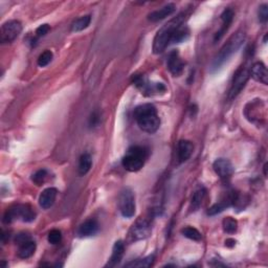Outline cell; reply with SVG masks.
I'll use <instances>...</instances> for the list:
<instances>
[{
    "label": "cell",
    "instance_id": "6da1fadb",
    "mask_svg": "<svg viewBox=\"0 0 268 268\" xmlns=\"http://www.w3.org/2000/svg\"><path fill=\"white\" fill-rule=\"evenodd\" d=\"M187 19V13L182 12L176 17L172 18L169 22L166 23L162 29H160L155 35L153 41V52L155 55H159L162 53L167 46L171 44L172 38L175 35L176 31L183 26Z\"/></svg>",
    "mask_w": 268,
    "mask_h": 268
},
{
    "label": "cell",
    "instance_id": "7a4b0ae2",
    "mask_svg": "<svg viewBox=\"0 0 268 268\" xmlns=\"http://www.w3.org/2000/svg\"><path fill=\"white\" fill-rule=\"evenodd\" d=\"M133 115L138 127L144 132L153 134L159 129L160 118L157 115V110L154 105H139L134 109Z\"/></svg>",
    "mask_w": 268,
    "mask_h": 268
},
{
    "label": "cell",
    "instance_id": "3957f363",
    "mask_svg": "<svg viewBox=\"0 0 268 268\" xmlns=\"http://www.w3.org/2000/svg\"><path fill=\"white\" fill-rule=\"evenodd\" d=\"M245 32L243 31H238L237 33L233 34V35L229 38V40L224 43V45L221 48L220 51L217 53V56L214 59L212 63L211 69L212 71L218 70L221 66H222L227 60H229L234 52H236L241 45L243 44L245 40Z\"/></svg>",
    "mask_w": 268,
    "mask_h": 268
},
{
    "label": "cell",
    "instance_id": "277c9868",
    "mask_svg": "<svg viewBox=\"0 0 268 268\" xmlns=\"http://www.w3.org/2000/svg\"><path fill=\"white\" fill-rule=\"evenodd\" d=\"M147 159V150L144 147L132 146L127 150L122 159V165L127 171L137 172L145 165Z\"/></svg>",
    "mask_w": 268,
    "mask_h": 268
},
{
    "label": "cell",
    "instance_id": "5b68a950",
    "mask_svg": "<svg viewBox=\"0 0 268 268\" xmlns=\"http://www.w3.org/2000/svg\"><path fill=\"white\" fill-rule=\"evenodd\" d=\"M36 219V212L30 204H16L10 207L3 216V222L9 224L15 220L33 222Z\"/></svg>",
    "mask_w": 268,
    "mask_h": 268
},
{
    "label": "cell",
    "instance_id": "8992f818",
    "mask_svg": "<svg viewBox=\"0 0 268 268\" xmlns=\"http://www.w3.org/2000/svg\"><path fill=\"white\" fill-rule=\"evenodd\" d=\"M151 234V223L148 219L146 218H138L134 222L128 232V237L127 241L129 243L137 242L140 240H145Z\"/></svg>",
    "mask_w": 268,
    "mask_h": 268
},
{
    "label": "cell",
    "instance_id": "52a82bcc",
    "mask_svg": "<svg viewBox=\"0 0 268 268\" xmlns=\"http://www.w3.org/2000/svg\"><path fill=\"white\" fill-rule=\"evenodd\" d=\"M251 75H250V68L245 65L240 66L237 69V71L234 73L233 81L231 85V89L229 92V99L234 100L239 93L242 91L244 86L246 85L247 81H249Z\"/></svg>",
    "mask_w": 268,
    "mask_h": 268
},
{
    "label": "cell",
    "instance_id": "ba28073f",
    "mask_svg": "<svg viewBox=\"0 0 268 268\" xmlns=\"http://www.w3.org/2000/svg\"><path fill=\"white\" fill-rule=\"evenodd\" d=\"M118 207L119 212L125 218H132L135 214V198L134 194L129 187L120 192L118 198Z\"/></svg>",
    "mask_w": 268,
    "mask_h": 268
},
{
    "label": "cell",
    "instance_id": "9c48e42d",
    "mask_svg": "<svg viewBox=\"0 0 268 268\" xmlns=\"http://www.w3.org/2000/svg\"><path fill=\"white\" fill-rule=\"evenodd\" d=\"M132 82L145 96L158 95L159 92H165L167 90L163 83H150L144 76H133Z\"/></svg>",
    "mask_w": 268,
    "mask_h": 268
},
{
    "label": "cell",
    "instance_id": "30bf717a",
    "mask_svg": "<svg viewBox=\"0 0 268 268\" xmlns=\"http://www.w3.org/2000/svg\"><path fill=\"white\" fill-rule=\"evenodd\" d=\"M22 32V24L18 20H10L1 25V36L2 43H11L16 40Z\"/></svg>",
    "mask_w": 268,
    "mask_h": 268
},
{
    "label": "cell",
    "instance_id": "8fae6325",
    "mask_svg": "<svg viewBox=\"0 0 268 268\" xmlns=\"http://www.w3.org/2000/svg\"><path fill=\"white\" fill-rule=\"evenodd\" d=\"M237 195L238 194L234 192L227 193L224 197H222V199L210 207L209 211H207V215L215 216V215H217V214H220L221 212H223L225 209L230 207L231 205H234V202H236V199H237Z\"/></svg>",
    "mask_w": 268,
    "mask_h": 268
},
{
    "label": "cell",
    "instance_id": "7c38bea8",
    "mask_svg": "<svg viewBox=\"0 0 268 268\" xmlns=\"http://www.w3.org/2000/svg\"><path fill=\"white\" fill-rule=\"evenodd\" d=\"M214 171L222 180H229L234 174V167L229 159L218 158L213 165Z\"/></svg>",
    "mask_w": 268,
    "mask_h": 268
},
{
    "label": "cell",
    "instance_id": "4fadbf2b",
    "mask_svg": "<svg viewBox=\"0 0 268 268\" xmlns=\"http://www.w3.org/2000/svg\"><path fill=\"white\" fill-rule=\"evenodd\" d=\"M167 66H168V69L170 70V72L174 77H179L184 72V63L183 61V59L180 58L178 50H172L169 53V57H168V61H167Z\"/></svg>",
    "mask_w": 268,
    "mask_h": 268
},
{
    "label": "cell",
    "instance_id": "5bb4252c",
    "mask_svg": "<svg viewBox=\"0 0 268 268\" xmlns=\"http://www.w3.org/2000/svg\"><path fill=\"white\" fill-rule=\"evenodd\" d=\"M250 75L257 82L262 83L263 85L268 84V71L264 63L256 62L250 69Z\"/></svg>",
    "mask_w": 268,
    "mask_h": 268
},
{
    "label": "cell",
    "instance_id": "9a60e30c",
    "mask_svg": "<svg viewBox=\"0 0 268 268\" xmlns=\"http://www.w3.org/2000/svg\"><path fill=\"white\" fill-rule=\"evenodd\" d=\"M234 11L233 10H231V9L224 10V12L222 13V15H221V20H222V25H221L220 30L216 33L215 38H214V41L218 42L219 40L225 35L226 32L229 31L230 26H231L233 20H234Z\"/></svg>",
    "mask_w": 268,
    "mask_h": 268
},
{
    "label": "cell",
    "instance_id": "2e32d148",
    "mask_svg": "<svg viewBox=\"0 0 268 268\" xmlns=\"http://www.w3.org/2000/svg\"><path fill=\"white\" fill-rule=\"evenodd\" d=\"M57 194H58V190L56 187H48V189H45L39 197L40 206L44 210L50 209V207H51L53 203H55Z\"/></svg>",
    "mask_w": 268,
    "mask_h": 268
},
{
    "label": "cell",
    "instance_id": "e0dca14e",
    "mask_svg": "<svg viewBox=\"0 0 268 268\" xmlns=\"http://www.w3.org/2000/svg\"><path fill=\"white\" fill-rule=\"evenodd\" d=\"M176 10L175 4L173 3H168L167 5L163 6V8H160L159 10H156L152 12L151 14H149L148 19L150 20L151 22H158L162 21V20L166 19L167 17L171 16L174 12Z\"/></svg>",
    "mask_w": 268,
    "mask_h": 268
},
{
    "label": "cell",
    "instance_id": "ac0fdd59",
    "mask_svg": "<svg viewBox=\"0 0 268 268\" xmlns=\"http://www.w3.org/2000/svg\"><path fill=\"white\" fill-rule=\"evenodd\" d=\"M99 231V223L96 219H88L83 222L78 229V236L81 238L90 237Z\"/></svg>",
    "mask_w": 268,
    "mask_h": 268
},
{
    "label": "cell",
    "instance_id": "d6986e66",
    "mask_svg": "<svg viewBox=\"0 0 268 268\" xmlns=\"http://www.w3.org/2000/svg\"><path fill=\"white\" fill-rule=\"evenodd\" d=\"M194 150V146L190 142V140L183 139L180 140L177 146V154H178V159L180 163L186 162L192 156V153Z\"/></svg>",
    "mask_w": 268,
    "mask_h": 268
},
{
    "label": "cell",
    "instance_id": "ffe728a7",
    "mask_svg": "<svg viewBox=\"0 0 268 268\" xmlns=\"http://www.w3.org/2000/svg\"><path fill=\"white\" fill-rule=\"evenodd\" d=\"M124 252H125V244L123 243V241H117L115 245H113L112 254L108 261V264L106 266L113 267L119 264V262L122 261L124 257Z\"/></svg>",
    "mask_w": 268,
    "mask_h": 268
},
{
    "label": "cell",
    "instance_id": "44dd1931",
    "mask_svg": "<svg viewBox=\"0 0 268 268\" xmlns=\"http://www.w3.org/2000/svg\"><path fill=\"white\" fill-rule=\"evenodd\" d=\"M18 257L21 259L31 258L36 251V242L33 239L26 241V242L18 245Z\"/></svg>",
    "mask_w": 268,
    "mask_h": 268
},
{
    "label": "cell",
    "instance_id": "7402d4cb",
    "mask_svg": "<svg viewBox=\"0 0 268 268\" xmlns=\"http://www.w3.org/2000/svg\"><path fill=\"white\" fill-rule=\"evenodd\" d=\"M206 194V189L203 185H199L196 191L194 192V195L192 197V201H191V209L192 211H197L199 207L202 204V201L205 197Z\"/></svg>",
    "mask_w": 268,
    "mask_h": 268
},
{
    "label": "cell",
    "instance_id": "603a6c76",
    "mask_svg": "<svg viewBox=\"0 0 268 268\" xmlns=\"http://www.w3.org/2000/svg\"><path fill=\"white\" fill-rule=\"evenodd\" d=\"M92 166V159L89 153H83L81 157H80L79 160V168H78V172L81 176L86 175L91 169Z\"/></svg>",
    "mask_w": 268,
    "mask_h": 268
},
{
    "label": "cell",
    "instance_id": "cb8c5ba5",
    "mask_svg": "<svg viewBox=\"0 0 268 268\" xmlns=\"http://www.w3.org/2000/svg\"><path fill=\"white\" fill-rule=\"evenodd\" d=\"M91 22V16L90 15H85L76 19L75 21L71 24V32L77 33V32H82L86 30L90 25Z\"/></svg>",
    "mask_w": 268,
    "mask_h": 268
},
{
    "label": "cell",
    "instance_id": "d4e9b609",
    "mask_svg": "<svg viewBox=\"0 0 268 268\" xmlns=\"http://www.w3.org/2000/svg\"><path fill=\"white\" fill-rule=\"evenodd\" d=\"M154 259H155L154 254H151V256H148L144 259L133 260V261H131V262L127 263L125 266L126 267H150L153 265Z\"/></svg>",
    "mask_w": 268,
    "mask_h": 268
},
{
    "label": "cell",
    "instance_id": "484cf974",
    "mask_svg": "<svg viewBox=\"0 0 268 268\" xmlns=\"http://www.w3.org/2000/svg\"><path fill=\"white\" fill-rule=\"evenodd\" d=\"M182 234L187 239L193 240V241H200L202 239V236H201V233L195 229V227H191V226H186L184 229H183Z\"/></svg>",
    "mask_w": 268,
    "mask_h": 268
},
{
    "label": "cell",
    "instance_id": "4316f807",
    "mask_svg": "<svg viewBox=\"0 0 268 268\" xmlns=\"http://www.w3.org/2000/svg\"><path fill=\"white\" fill-rule=\"evenodd\" d=\"M223 231L227 234H234L236 233L238 229V222L237 220L233 217H226L223 219Z\"/></svg>",
    "mask_w": 268,
    "mask_h": 268
},
{
    "label": "cell",
    "instance_id": "83f0119b",
    "mask_svg": "<svg viewBox=\"0 0 268 268\" xmlns=\"http://www.w3.org/2000/svg\"><path fill=\"white\" fill-rule=\"evenodd\" d=\"M48 177V171L45 169H41L37 171L35 174H33L32 180L34 184H36L37 185H41L42 184L45 183V179Z\"/></svg>",
    "mask_w": 268,
    "mask_h": 268
},
{
    "label": "cell",
    "instance_id": "f1b7e54d",
    "mask_svg": "<svg viewBox=\"0 0 268 268\" xmlns=\"http://www.w3.org/2000/svg\"><path fill=\"white\" fill-rule=\"evenodd\" d=\"M52 52L50 50H45L38 58V65L40 67H45L48 66L52 60Z\"/></svg>",
    "mask_w": 268,
    "mask_h": 268
},
{
    "label": "cell",
    "instance_id": "f546056e",
    "mask_svg": "<svg viewBox=\"0 0 268 268\" xmlns=\"http://www.w3.org/2000/svg\"><path fill=\"white\" fill-rule=\"evenodd\" d=\"M49 242L50 244H58L61 242L62 240V234L61 232H60L59 230H51L50 233H49Z\"/></svg>",
    "mask_w": 268,
    "mask_h": 268
},
{
    "label": "cell",
    "instance_id": "4dcf8cb0",
    "mask_svg": "<svg viewBox=\"0 0 268 268\" xmlns=\"http://www.w3.org/2000/svg\"><path fill=\"white\" fill-rule=\"evenodd\" d=\"M258 16H259L260 22H262V23L267 22V20H268V5L267 4H262L260 6L259 12H258Z\"/></svg>",
    "mask_w": 268,
    "mask_h": 268
},
{
    "label": "cell",
    "instance_id": "1f68e13d",
    "mask_svg": "<svg viewBox=\"0 0 268 268\" xmlns=\"http://www.w3.org/2000/svg\"><path fill=\"white\" fill-rule=\"evenodd\" d=\"M31 239H32L31 234H29L28 233H19L17 236L15 237V242H16L17 245H20V244H22V243L26 242V241H29Z\"/></svg>",
    "mask_w": 268,
    "mask_h": 268
},
{
    "label": "cell",
    "instance_id": "d6a6232c",
    "mask_svg": "<svg viewBox=\"0 0 268 268\" xmlns=\"http://www.w3.org/2000/svg\"><path fill=\"white\" fill-rule=\"evenodd\" d=\"M50 28L49 24H42L40 25L39 28L36 30V37L37 38H41V37H44L46 34H48L50 32Z\"/></svg>",
    "mask_w": 268,
    "mask_h": 268
},
{
    "label": "cell",
    "instance_id": "836d02e7",
    "mask_svg": "<svg viewBox=\"0 0 268 268\" xmlns=\"http://www.w3.org/2000/svg\"><path fill=\"white\" fill-rule=\"evenodd\" d=\"M99 120H100V117H99V115H98V113H97V112L92 113L91 118H90V124H91V125H93V126H96V125H98Z\"/></svg>",
    "mask_w": 268,
    "mask_h": 268
},
{
    "label": "cell",
    "instance_id": "e575fe53",
    "mask_svg": "<svg viewBox=\"0 0 268 268\" xmlns=\"http://www.w3.org/2000/svg\"><path fill=\"white\" fill-rule=\"evenodd\" d=\"M225 245L227 247H234V245H236V240H234V239H227L225 241Z\"/></svg>",
    "mask_w": 268,
    "mask_h": 268
},
{
    "label": "cell",
    "instance_id": "d590c367",
    "mask_svg": "<svg viewBox=\"0 0 268 268\" xmlns=\"http://www.w3.org/2000/svg\"><path fill=\"white\" fill-rule=\"evenodd\" d=\"M266 169H267V164L264 165V174L265 175H267V172H266Z\"/></svg>",
    "mask_w": 268,
    "mask_h": 268
}]
</instances>
